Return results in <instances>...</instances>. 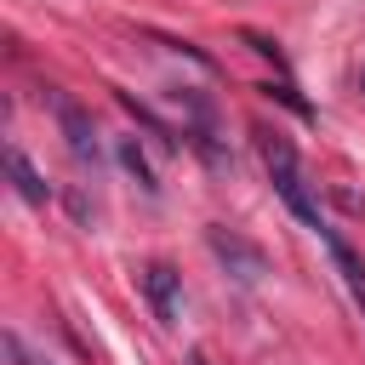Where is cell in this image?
Here are the masks:
<instances>
[{
  "instance_id": "cell-1",
  "label": "cell",
  "mask_w": 365,
  "mask_h": 365,
  "mask_svg": "<svg viewBox=\"0 0 365 365\" xmlns=\"http://www.w3.org/2000/svg\"><path fill=\"white\" fill-rule=\"evenodd\" d=\"M251 137H257V154H262V165H268V177H274V188H279V200H285V205H291V211L319 234V228H325V217H319V200H314V194H308V182H302L297 148H291L279 131H268V125H257Z\"/></svg>"
},
{
  "instance_id": "cell-2",
  "label": "cell",
  "mask_w": 365,
  "mask_h": 365,
  "mask_svg": "<svg viewBox=\"0 0 365 365\" xmlns=\"http://www.w3.org/2000/svg\"><path fill=\"white\" fill-rule=\"evenodd\" d=\"M205 245L217 251V262L240 279V285H257L262 274H268V257H262V245H251L245 234H234V228H222V222H211L205 228Z\"/></svg>"
},
{
  "instance_id": "cell-3",
  "label": "cell",
  "mask_w": 365,
  "mask_h": 365,
  "mask_svg": "<svg viewBox=\"0 0 365 365\" xmlns=\"http://www.w3.org/2000/svg\"><path fill=\"white\" fill-rule=\"evenodd\" d=\"M143 291H148L160 325H177V319H182V285H177V268H171V262H148V268H143Z\"/></svg>"
},
{
  "instance_id": "cell-4",
  "label": "cell",
  "mask_w": 365,
  "mask_h": 365,
  "mask_svg": "<svg viewBox=\"0 0 365 365\" xmlns=\"http://www.w3.org/2000/svg\"><path fill=\"white\" fill-rule=\"evenodd\" d=\"M57 120H63L68 154H74L80 165H97V131H91V114H86L74 97H57Z\"/></svg>"
},
{
  "instance_id": "cell-5",
  "label": "cell",
  "mask_w": 365,
  "mask_h": 365,
  "mask_svg": "<svg viewBox=\"0 0 365 365\" xmlns=\"http://www.w3.org/2000/svg\"><path fill=\"white\" fill-rule=\"evenodd\" d=\"M319 240L331 245V262H336L342 285H348V291H354V302L365 308V262H359V251H354V245H348V240H342L336 228H319Z\"/></svg>"
},
{
  "instance_id": "cell-6",
  "label": "cell",
  "mask_w": 365,
  "mask_h": 365,
  "mask_svg": "<svg viewBox=\"0 0 365 365\" xmlns=\"http://www.w3.org/2000/svg\"><path fill=\"white\" fill-rule=\"evenodd\" d=\"M6 171H11V182H17V194H23L29 205H46V194H51V188H46V182H40V171L23 160V148H6Z\"/></svg>"
},
{
  "instance_id": "cell-7",
  "label": "cell",
  "mask_w": 365,
  "mask_h": 365,
  "mask_svg": "<svg viewBox=\"0 0 365 365\" xmlns=\"http://www.w3.org/2000/svg\"><path fill=\"white\" fill-rule=\"evenodd\" d=\"M120 165H125V171H131V177H137L148 194L160 188V182H154V171H148V154H143V143H137V137H120Z\"/></svg>"
},
{
  "instance_id": "cell-8",
  "label": "cell",
  "mask_w": 365,
  "mask_h": 365,
  "mask_svg": "<svg viewBox=\"0 0 365 365\" xmlns=\"http://www.w3.org/2000/svg\"><path fill=\"white\" fill-rule=\"evenodd\" d=\"M240 40H245V46H251V51H257V57H268V63H274V68H285V51H279V46H274V40H268V34H257V29H245V34H240Z\"/></svg>"
},
{
  "instance_id": "cell-9",
  "label": "cell",
  "mask_w": 365,
  "mask_h": 365,
  "mask_svg": "<svg viewBox=\"0 0 365 365\" xmlns=\"http://www.w3.org/2000/svg\"><path fill=\"white\" fill-rule=\"evenodd\" d=\"M262 91H268V97H279V103H285L291 114H302V120H314V108H308V103H302V97L291 91V86H262Z\"/></svg>"
},
{
  "instance_id": "cell-10",
  "label": "cell",
  "mask_w": 365,
  "mask_h": 365,
  "mask_svg": "<svg viewBox=\"0 0 365 365\" xmlns=\"http://www.w3.org/2000/svg\"><path fill=\"white\" fill-rule=\"evenodd\" d=\"M188 365H205V354H188Z\"/></svg>"
},
{
  "instance_id": "cell-11",
  "label": "cell",
  "mask_w": 365,
  "mask_h": 365,
  "mask_svg": "<svg viewBox=\"0 0 365 365\" xmlns=\"http://www.w3.org/2000/svg\"><path fill=\"white\" fill-rule=\"evenodd\" d=\"M359 86H365V80H359Z\"/></svg>"
}]
</instances>
